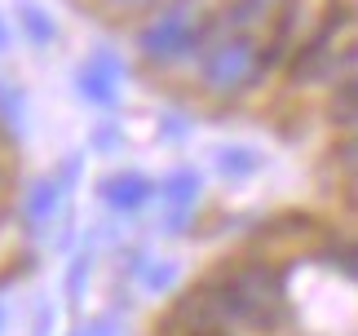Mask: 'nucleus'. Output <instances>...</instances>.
Instances as JSON below:
<instances>
[{"mask_svg":"<svg viewBox=\"0 0 358 336\" xmlns=\"http://www.w3.org/2000/svg\"><path fill=\"white\" fill-rule=\"evenodd\" d=\"M350 234L279 217L164 305L146 336H354Z\"/></svg>","mask_w":358,"mask_h":336,"instance_id":"nucleus-1","label":"nucleus"}]
</instances>
